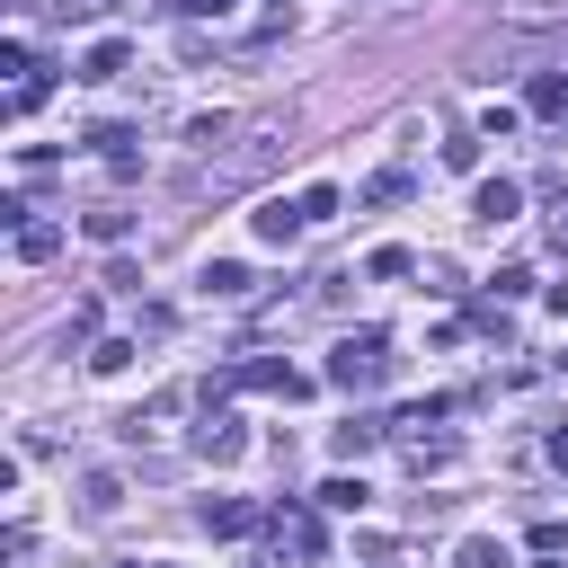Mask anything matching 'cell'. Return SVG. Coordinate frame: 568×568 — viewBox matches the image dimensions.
<instances>
[{
	"mask_svg": "<svg viewBox=\"0 0 568 568\" xmlns=\"http://www.w3.org/2000/svg\"><path fill=\"white\" fill-rule=\"evenodd\" d=\"M373 373H382V337H373V328H364V337H337V346H328V382H337V390H364Z\"/></svg>",
	"mask_w": 568,
	"mask_h": 568,
	"instance_id": "6da1fadb",
	"label": "cell"
},
{
	"mask_svg": "<svg viewBox=\"0 0 568 568\" xmlns=\"http://www.w3.org/2000/svg\"><path fill=\"white\" fill-rule=\"evenodd\" d=\"M195 284H204V302H248V284H257V275H248L240 257H204V266H195Z\"/></svg>",
	"mask_w": 568,
	"mask_h": 568,
	"instance_id": "7a4b0ae2",
	"label": "cell"
},
{
	"mask_svg": "<svg viewBox=\"0 0 568 568\" xmlns=\"http://www.w3.org/2000/svg\"><path fill=\"white\" fill-rule=\"evenodd\" d=\"M248 222H257V240H266V248H293V240H302V204H284V195H266Z\"/></svg>",
	"mask_w": 568,
	"mask_h": 568,
	"instance_id": "3957f363",
	"label": "cell"
},
{
	"mask_svg": "<svg viewBox=\"0 0 568 568\" xmlns=\"http://www.w3.org/2000/svg\"><path fill=\"white\" fill-rule=\"evenodd\" d=\"M470 213H479V222H515V213H524V186H515V178H479Z\"/></svg>",
	"mask_w": 568,
	"mask_h": 568,
	"instance_id": "277c9868",
	"label": "cell"
},
{
	"mask_svg": "<svg viewBox=\"0 0 568 568\" xmlns=\"http://www.w3.org/2000/svg\"><path fill=\"white\" fill-rule=\"evenodd\" d=\"M453 568H515V550H506L497 532H462V541H453Z\"/></svg>",
	"mask_w": 568,
	"mask_h": 568,
	"instance_id": "5b68a950",
	"label": "cell"
},
{
	"mask_svg": "<svg viewBox=\"0 0 568 568\" xmlns=\"http://www.w3.org/2000/svg\"><path fill=\"white\" fill-rule=\"evenodd\" d=\"M240 382H248V390H275V399H302V390H311V382H302L293 364H275V355H266V364H248Z\"/></svg>",
	"mask_w": 568,
	"mask_h": 568,
	"instance_id": "8992f818",
	"label": "cell"
},
{
	"mask_svg": "<svg viewBox=\"0 0 568 568\" xmlns=\"http://www.w3.org/2000/svg\"><path fill=\"white\" fill-rule=\"evenodd\" d=\"M195 444H204V462H240V444H248V435H240V417H204V435H195Z\"/></svg>",
	"mask_w": 568,
	"mask_h": 568,
	"instance_id": "52a82bcc",
	"label": "cell"
},
{
	"mask_svg": "<svg viewBox=\"0 0 568 568\" xmlns=\"http://www.w3.org/2000/svg\"><path fill=\"white\" fill-rule=\"evenodd\" d=\"M399 453L426 470V462H453V435H426V417H408V435H399Z\"/></svg>",
	"mask_w": 568,
	"mask_h": 568,
	"instance_id": "ba28073f",
	"label": "cell"
},
{
	"mask_svg": "<svg viewBox=\"0 0 568 568\" xmlns=\"http://www.w3.org/2000/svg\"><path fill=\"white\" fill-rule=\"evenodd\" d=\"M124 71V36H98L89 53H80V80H115Z\"/></svg>",
	"mask_w": 568,
	"mask_h": 568,
	"instance_id": "9c48e42d",
	"label": "cell"
},
{
	"mask_svg": "<svg viewBox=\"0 0 568 568\" xmlns=\"http://www.w3.org/2000/svg\"><path fill=\"white\" fill-rule=\"evenodd\" d=\"M364 497H373V488H364V479H346V470H337V479H320V506H328V515H364Z\"/></svg>",
	"mask_w": 568,
	"mask_h": 568,
	"instance_id": "30bf717a",
	"label": "cell"
},
{
	"mask_svg": "<svg viewBox=\"0 0 568 568\" xmlns=\"http://www.w3.org/2000/svg\"><path fill=\"white\" fill-rule=\"evenodd\" d=\"M204 524H213L222 541H240V532L257 524V506H240V497H213V506H204Z\"/></svg>",
	"mask_w": 568,
	"mask_h": 568,
	"instance_id": "8fae6325",
	"label": "cell"
},
{
	"mask_svg": "<svg viewBox=\"0 0 568 568\" xmlns=\"http://www.w3.org/2000/svg\"><path fill=\"white\" fill-rule=\"evenodd\" d=\"M53 248H62V231H53V222H27V231H18V257H27V266H44Z\"/></svg>",
	"mask_w": 568,
	"mask_h": 568,
	"instance_id": "7c38bea8",
	"label": "cell"
},
{
	"mask_svg": "<svg viewBox=\"0 0 568 568\" xmlns=\"http://www.w3.org/2000/svg\"><path fill=\"white\" fill-rule=\"evenodd\" d=\"M80 497H89V515H115V506H124V479H115V470H89Z\"/></svg>",
	"mask_w": 568,
	"mask_h": 568,
	"instance_id": "4fadbf2b",
	"label": "cell"
},
{
	"mask_svg": "<svg viewBox=\"0 0 568 568\" xmlns=\"http://www.w3.org/2000/svg\"><path fill=\"white\" fill-rule=\"evenodd\" d=\"M506 18H515V27H559L568 0H506Z\"/></svg>",
	"mask_w": 568,
	"mask_h": 568,
	"instance_id": "5bb4252c",
	"label": "cell"
},
{
	"mask_svg": "<svg viewBox=\"0 0 568 568\" xmlns=\"http://www.w3.org/2000/svg\"><path fill=\"white\" fill-rule=\"evenodd\" d=\"M222 133H231V115H222V106H213V115H195V124H186V142H195V151H213V142H222Z\"/></svg>",
	"mask_w": 568,
	"mask_h": 568,
	"instance_id": "9a60e30c",
	"label": "cell"
},
{
	"mask_svg": "<svg viewBox=\"0 0 568 568\" xmlns=\"http://www.w3.org/2000/svg\"><path fill=\"white\" fill-rule=\"evenodd\" d=\"M124 364H133V337H106V346L89 355V373H124Z\"/></svg>",
	"mask_w": 568,
	"mask_h": 568,
	"instance_id": "2e32d148",
	"label": "cell"
},
{
	"mask_svg": "<svg viewBox=\"0 0 568 568\" xmlns=\"http://www.w3.org/2000/svg\"><path fill=\"white\" fill-rule=\"evenodd\" d=\"M373 435H382V426H364V417H346V426H337V453L355 462V453H373Z\"/></svg>",
	"mask_w": 568,
	"mask_h": 568,
	"instance_id": "e0dca14e",
	"label": "cell"
},
{
	"mask_svg": "<svg viewBox=\"0 0 568 568\" xmlns=\"http://www.w3.org/2000/svg\"><path fill=\"white\" fill-rule=\"evenodd\" d=\"M36 106H44V80H36V71H27V80H18V89H9V115H36Z\"/></svg>",
	"mask_w": 568,
	"mask_h": 568,
	"instance_id": "ac0fdd59",
	"label": "cell"
},
{
	"mask_svg": "<svg viewBox=\"0 0 568 568\" xmlns=\"http://www.w3.org/2000/svg\"><path fill=\"white\" fill-rule=\"evenodd\" d=\"M568 106V80H532V115H559Z\"/></svg>",
	"mask_w": 568,
	"mask_h": 568,
	"instance_id": "d6986e66",
	"label": "cell"
},
{
	"mask_svg": "<svg viewBox=\"0 0 568 568\" xmlns=\"http://www.w3.org/2000/svg\"><path fill=\"white\" fill-rule=\"evenodd\" d=\"M186 9H195V18H222V9H231V0H186Z\"/></svg>",
	"mask_w": 568,
	"mask_h": 568,
	"instance_id": "ffe728a7",
	"label": "cell"
},
{
	"mask_svg": "<svg viewBox=\"0 0 568 568\" xmlns=\"http://www.w3.org/2000/svg\"><path fill=\"white\" fill-rule=\"evenodd\" d=\"M550 311H559V320H568V284H550Z\"/></svg>",
	"mask_w": 568,
	"mask_h": 568,
	"instance_id": "44dd1931",
	"label": "cell"
},
{
	"mask_svg": "<svg viewBox=\"0 0 568 568\" xmlns=\"http://www.w3.org/2000/svg\"><path fill=\"white\" fill-rule=\"evenodd\" d=\"M124 568H151V559H124Z\"/></svg>",
	"mask_w": 568,
	"mask_h": 568,
	"instance_id": "7402d4cb",
	"label": "cell"
},
{
	"mask_svg": "<svg viewBox=\"0 0 568 568\" xmlns=\"http://www.w3.org/2000/svg\"><path fill=\"white\" fill-rule=\"evenodd\" d=\"M559 124H568V106H559Z\"/></svg>",
	"mask_w": 568,
	"mask_h": 568,
	"instance_id": "603a6c76",
	"label": "cell"
}]
</instances>
